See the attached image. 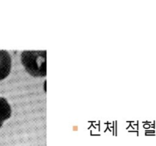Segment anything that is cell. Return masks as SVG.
I'll return each instance as SVG.
<instances>
[{
    "instance_id": "cell-1",
    "label": "cell",
    "mask_w": 156,
    "mask_h": 146,
    "mask_svg": "<svg viewBox=\"0 0 156 146\" xmlns=\"http://www.w3.org/2000/svg\"><path fill=\"white\" fill-rule=\"evenodd\" d=\"M21 62L29 74L34 77L47 75V51H24Z\"/></svg>"
},
{
    "instance_id": "cell-2",
    "label": "cell",
    "mask_w": 156,
    "mask_h": 146,
    "mask_svg": "<svg viewBox=\"0 0 156 146\" xmlns=\"http://www.w3.org/2000/svg\"><path fill=\"white\" fill-rule=\"evenodd\" d=\"M12 67V59L5 50H0V81L9 75Z\"/></svg>"
},
{
    "instance_id": "cell-3",
    "label": "cell",
    "mask_w": 156,
    "mask_h": 146,
    "mask_svg": "<svg viewBox=\"0 0 156 146\" xmlns=\"http://www.w3.org/2000/svg\"><path fill=\"white\" fill-rule=\"evenodd\" d=\"M12 115V109L5 97H0V128L2 126L3 123L9 119Z\"/></svg>"
}]
</instances>
